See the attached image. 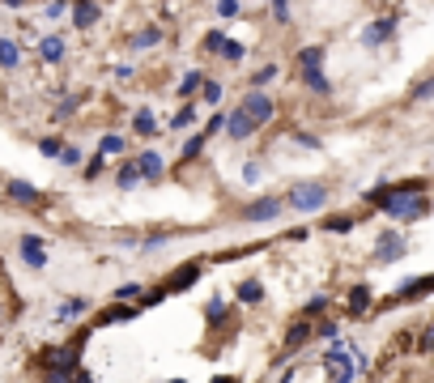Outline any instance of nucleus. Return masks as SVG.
Here are the masks:
<instances>
[{
  "label": "nucleus",
  "instance_id": "15",
  "mask_svg": "<svg viewBox=\"0 0 434 383\" xmlns=\"http://www.w3.org/2000/svg\"><path fill=\"white\" fill-rule=\"evenodd\" d=\"M120 319H132V307H106L102 315H94V323H120ZM90 323V328H94Z\"/></svg>",
  "mask_w": 434,
  "mask_h": 383
},
{
  "label": "nucleus",
  "instance_id": "8",
  "mask_svg": "<svg viewBox=\"0 0 434 383\" xmlns=\"http://www.w3.org/2000/svg\"><path fill=\"white\" fill-rule=\"evenodd\" d=\"M22 256H26L30 268H43V264H47V251H43V243H38L34 235H22Z\"/></svg>",
  "mask_w": 434,
  "mask_h": 383
},
{
  "label": "nucleus",
  "instance_id": "16",
  "mask_svg": "<svg viewBox=\"0 0 434 383\" xmlns=\"http://www.w3.org/2000/svg\"><path fill=\"white\" fill-rule=\"evenodd\" d=\"M366 307H370V290H366V286H354V290H349V311L362 315Z\"/></svg>",
  "mask_w": 434,
  "mask_h": 383
},
{
  "label": "nucleus",
  "instance_id": "17",
  "mask_svg": "<svg viewBox=\"0 0 434 383\" xmlns=\"http://www.w3.org/2000/svg\"><path fill=\"white\" fill-rule=\"evenodd\" d=\"M298 81H302V85H311L315 94H328V81H323V73H319V69H307V73H298Z\"/></svg>",
  "mask_w": 434,
  "mask_h": 383
},
{
  "label": "nucleus",
  "instance_id": "43",
  "mask_svg": "<svg viewBox=\"0 0 434 383\" xmlns=\"http://www.w3.org/2000/svg\"><path fill=\"white\" fill-rule=\"evenodd\" d=\"M9 5H26V0H9Z\"/></svg>",
  "mask_w": 434,
  "mask_h": 383
},
{
  "label": "nucleus",
  "instance_id": "34",
  "mask_svg": "<svg viewBox=\"0 0 434 383\" xmlns=\"http://www.w3.org/2000/svg\"><path fill=\"white\" fill-rule=\"evenodd\" d=\"M136 294H141V286H132V281H128V286H120V290H115V298H120V302H128V298H136Z\"/></svg>",
  "mask_w": 434,
  "mask_h": 383
},
{
  "label": "nucleus",
  "instance_id": "39",
  "mask_svg": "<svg viewBox=\"0 0 434 383\" xmlns=\"http://www.w3.org/2000/svg\"><path fill=\"white\" fill-rule=\"evenodd\" d=\"M243 179H247V183L260 179V162H247V167H243Z\"/></svg>",
  "mask_w": 434,
  "mask_h": 383
},
{
  "label": "nucleus",
  "instance_id": "35",
  "mask_svg": "<svg viewBox=\"0 0 434 383\" xmlns=\"http://www.w3.org/2000/svg\"><path fill=\"white\" fill-rule=\"evenodd\" d=\"M273 77H277V69H273V64H264V69H260L251 81H255V85H264V81H273Z\"/></svg>",
  "mask_w": 434,
  "mask_h": 383
},
{
  "label": "nucleus",
  "instance_id": "25",
  "mask_svg": "<svg viewBox=\"0 0 434 383\" xmlns=\"http://www.w3.org/2000/svg\"><path fill=\"white\" fill-rule=\"evenodd\" d=\"M222 56H226V60H243V43L226 39V43H222Z\"/></svg>",
  "mask_w": 434,
  "mask_h": 383
},
{
  "label": "nucleus",
  "instance_id": "6",
  "mask_svg": "<svg viewBox=\"0 0 434 383\" xmlns=\"http://www.w3.org/2000/svg\"><path fill=\"white\" fill-rule=\"evenodd\" d=\"M400 251H405L400 235H396V230H384V239H379V247H374V260H379V264H388V260H396Z\"/></svg>",
  "mask_w": 434,
  "mask_h": 383
},
{
  "label": "nucleus",
  "instance_id": "19",
  "mask_svg": "<svg viewBox=\"0 0 434 383\" xmlns=\"http://www.w3.org/2000/svg\"><path fill=\"white\" fill-rule=\"evenodd\" d=\"M298 64H302V73H307V69H319V64H323V51H319V47H302V51H298Z\"/></svg>",
  "mask_w": 434,
  "mask_h": 383
},
{
  "label": "nucleus",
  "instance_id": "21",
  "mask_svg": "<svg viewBox=\"0 0 434 383\" xmlns=\"http://www.w3.org/2000/svg\"><path fill=\"white\" fill-rule=\"evenodd\" d=\"M132 128H136L141 137H158V124H153V116H149V111H136V120H132Z\"/></svg>",
  "mask_w": 434,
  "mask_h": 383
},
{
  "label": "nucleus",
  "instance_id": "12",
  "mask_svg": "<svg viewBox=\"0 0 434 383\" xmlns=\"http://www.w3.org/2000/svg\"><path fill=\"white\" fill-rule=\"evenodd\" d=\"M38 51H43V60H47V64H60V60H64V39L51 34V39H43V43H38Z\"/></svg>",
  "mask_w": 434,
  "mask_h": 383
},
{
  "label": "nucleus",
  "instance_id": "26",
  "mask_svg": "<svg viewBox=\"0 0 434 383\" xmlns=\"http://www.w3.org/2000/svg\"><path fill=\"white\" fill-rule=\"evenodd\" d=\"M200 90H204V102H209V106H213V102H222V85H217V81H204Z\"/></svg>",
  "mask_w": 434,
  "mask_h": 383
},
{
  "label": "nucleus",
  "instance_id": "2",
  "mask_svg": "<svg viewBox=\"0 0 434 383\" xmlns=\"http://www.w3.org/2000/svg\"><path fill=\"white\" fill-rule=\"evenodd\" d=\"M290 204L294 209H323V204H328V188H323V183H298L290 192Z\"/></svg>",
  "mask_w": 434,
  "mask_h": 383
},
{
  "label": "nucleus",
  "instance_id": "30",
  "mask_svg": "<svg viewBox=\"0 0 434 383\" xmlns=\"http://www.w3.org/2000/svg\"><path fill=\"white\" fill-rule=\"evenodd\" d=\"M222 43H226V34H222V30H213V34H204V47H209V51H222Z\"/></svg>",
  "mask_w": 434,
  "mask_h": 383
},
{
  "label": "nucleus",
  "instance_id": "9",
  "mask_svg": "<svg viewBox=\"0 0 434 383\" xmlns=\"http://www.w3.org/2000/svg\"><path fill=\"white\" fill-rule=\"evenodd\" d=\"M94 22H98V5H94V0H77V5H73V26L90 30Z\"/></svg>",
  "mask_w": 434,
  "mask_h": 383
},
{
  "label": "nucleus",
  "instance_id": "29",
  "mask_svg": "<svg viewBox=\"0 0 434 383\" xmlns=\"http://www.w3.org/2000/svg\"><path fill=\"white\" fill-rule=\"evenodd\" d=\"M43 383H73V370H47Z\"/></svg>",
  "mask_w": 434,
  "mask_h": 383
},
{
  "label": "nucleus",
  "instance_id": "33",
  "mask_svg": "<svg viewBox=\"0 0 434 383\" xmlns=\"http://www.w3.org/2000/svg\"><path fill=\"white\" fill-rule=\"evenodd\" d=\"M217 13H222V18H234V13H239V0H217Z\"/></svg>",
  "mask_w": 434,
  "mask_h": 383
},
{
  "label": "nucleus",
  "instance_id": "3",
  "mask_svg": "<svg viewBox=\"0 0 434 383\" xmlns=\"http://www.w3.org/2000/svg\"><path fill=\"white\" fill-rule=\"evenodd\" d=\"M196 277H200V264L192 260V264H183V268H175V272H171V277H167V281H162L158 290H162V294H175V290H183V286H192Z\"/></svg>",
  "mask_w": 434,
  "mask_h": 383
},
{
  "label": "nucleus",
  "instance_id": "42",
  "mask_svg": "<svg viewBox=\"0 0 434 383\" xmlns=\"http://www.w3.org/2000/svg\"><path fill=\"white\" fill-rule=\"evenodd\" d=\"M286 5H290V0H273V18H277V22H286V18H290V13H286Z\"/></svg>",
  "mask_w": 434,
  "mask_h": 383
},
{
  "label": "nucleus",
  "instance_id": "38",
  "mask_svg": "<svg viewBox=\"0 0 434 383\" xmlns=\"http://www.w3.org/2000/svg\"><path fill=\"white\" fill-rule=\"evenodd\" d=\"M200 149H204V137H192V141H188V149H183V158H196Z\"/></svg>",
  "mask_w": 434,
  "mask_h": 383
},
{
  "label": "nucleus",
  "instance_id": "36",
  "mask_svg": "<svg viewBox=\"0 0 434 383\" xmlns=\"http://www.w3.org/2000/svg\"><path fill=\"white\" fill-rule=\"evenodd\" d=\"M106 167H102V158H94V162H85V179H98Z\"/></svg>",
  "mask_w": 434,
  "mask_h": 383
},
{
  "label": "nucleus",
  "instance_id": "28",
  "mask_svg": "<svg viewBox=\"0 0 434 383\" xmlns=\"http://www.w3.org/2000/svg\"><path fill=\"white\" fill-rule=\"evenodd\" d=\"M323 307H328V298H323V294H319V298H311V302L302 307V319H311V315H319Z\"/></svg>",
  "mask_w": 434,
  "mask_h": 383
},
{
  "label": "nucleus",
  "instance_id": "11",
  "mask_svg": "<svg viewBox=\"0 0 434 383\" xmlns=\"http://www.w3.org/2000/svg\"><path fill=\"white\" fill-rule=\"evenodd\" d=\"M136 171H141L145 179H162V153H153V149L141 153V158H136Z\"/></svg>",
  "mask_w": 434,
  "mask_h": 383
},
{
  "label": "nucleus",
  "instance_id": "24",
  "mask_svg": "<svg viewBox=\"0 0 434 383\" xmlns=\"http://www.w3.org/2000/svg\"><path fill=\"white\" fill-rule=\"evenodd\" d=\"M153 43H162V30H141V34H132V47H153Z\"/></svg>",
  "mask_w": 434,
  "mask_h": 383
},
{
  "label": "nucleus",
  "instance_id": "7",
  "mask_svg": "<svg viewBox=\"0 0 434 383\" xmlns=\"http://www.w3.org/2000/svg\"><path fill=\"white\" fill-rule=\"evenodd\" d=\"M311 337H315V323H311V319H298L290 333H286V349H298V345H307Z\"/></svg>",
  "mask_w": 434,
  "mask_h": 383
},
{
  "label": "nucleus",
  "instance_id": "13",
  "mask_svg": "<svg viewBox=\"0 0 434 383\" xmlns=\"http://www.w3.org/2000/svg\"><path fill=\"white\" fill-rule=\"evenodd\" d=\"M18 60H22V51H18V43H9V39H0V69H18Z\"/></svg>",
  "mask_w": 434,
  "mask_h": 383
},
{
  "label": "nucleus",
  "instance_id": "4",
  "mask_svg": "<svg viewBox=\"0 0 434 383\" xmlns=\"http://www.w3.org/2000/svg\"><path fill=\"white\" fill-rule=\"evenodd\" d=\"M9 196H13L18 204H30V209L43 204V192H38L34 183H26V179H9Z\"/></svg>",
  "mask_w": 434,
  "mask_h": 383
},
{
  "label": "nucleus",
  "instance_id": "32",
  "mask_svg": "<svg viewBox=\"0 0 434 383\" xmlns=\"http://www.w3.org/2000/svg\"><path fill=\"white\" fill-rule=\"evenodd\" d=\"M102 153H124V141L120 137H102Z\"/></svg>",
  "mask_w": 434,
  "mask_h": 383
},
{
  "label": "nucleus",
  "instance_id": "41",
  "mask_svg": "<svg viewBox=\"0 0 434 383\" xmlns=\"http://www.w3.org/2000/svg\"><path fill=\"white\" fill-rule=\"evenodd\" d=\"M430 90H434V81L426 77V81H417V90H413V98H430Z\"/></svg>",
  "mask_w": 434,
  "mask_h": 383
},
{
  "label": "nucleus",
  "instance_id": "10",
  "mask_svg": "<svg viewBox=\"0 0 434 383\" xmlns=\"http://www.w3.org/2000/svg\"><path fill=\"white\" fill-rule=\"evenodd\" d=\"M281 213V200H255L251 209H243L247 222H260V217H277Z\"/></svg>",
  "mask_w": 434,
  "mask_h": 383
},
{
  "label": "nucleus",
  "instance_id": "37",
  "mask_svg": "<svg viewBox=\"0 0 434 383\" xmlns=\"http://www.w3.org/2000/svg\"><path fill=\"white\" fill-rule=\"evenodd\" d=\"M192 120H196V111H192V106H183V111H179V116H175V128H188V124H192Z\"/></svg>",
  "mask_w": 434,
  "mask_h": 383
},
{
  "label": "nucleus",
  "instance_id": "5",
  "mask_svg": "<svg viewBox=\"0 0 434 383\" xmlns=\"http://www.w3.org/2000/svg\"><path fill=\"white\" fill-rule=\"evenodd\" d=\"M222 128H226V132H230L234 141H247V137L255 132V124H251V120H247V116L239 111V106H234V111H230V116L222 120Z\"/></svg>",
  "mask_w": 434,
  "mask_h": 383
},
{
  "label": "nucleus",
  "instance_id": "31",
  "mask_svg": "<svg viewBox=\"0 0 434 383\" xmlns=\"http://www.w3.org/2000/svg\"><path fill=\"white\" fill-rule=\"evenodd\" d=\"M38 149H43L47 158H56V153H60V141H56V137H43V141H38Z\"/></svg>",
  "mask_w": 434,
  "mask_h": 383
},
{
  "label": "nucleus",
  "instance_id": "14",
  "mask_svg": "<svg viewBox=\"0 0 434 383\" xmlns=\"http://www.w3.org/2000/svg\"><path fill=\"white\" fill-rule=\"evenodd\" d=\"M392 30H396V18H384V22H379V26H370V30H366L362 39H366V43H384V39H388Z\"/></svg>",
  "mask_w": 434,
  "mask_h": 383
},
{
  "label": "nucleus",
  "instance_id": "27",
  "mask_svg": "<svg viewBox=\"0 0 434 383\" xmlns=\"http://www.w3.org/2000/svg\"><path fill=\"white\" fill-rule=\"evenodd\" d=\"M60 162H64V167H77V162H81V153L73 149V145H60V153H56Z\"/></svg>",
  "mask_w": 434,
  "mask_h": 383
},
{
  "label": "nucleus",
  "instance_id": "18",
  "mask_svg": "<svg viewBox=\"0 0 434 383\" xmlns=\"http://www.w3.org/2000/svg\"><path fill=\"white\" fill-rule=\"evenodd\" d=\"M136 179H141V171H136V162H124V167L115 171V183H120V188H136Z\"/></svg>",
  "mask_w": 434,
  "mask_h": 383
},
{
  "label": "nucleus",
  "instance_id": "1",
  "mask_svg": "<svg viewBox=\"0 0 434 383\" xmlns=\"http://www.w3.org/2000/svg\"><path fill=\"white\" fill-rule=\"evenodd\" d=\"M239 111L260 128V124H268V120H273V98H268V94H260V90H251L247 98H243V106H239Z\"/></svg>",
  "mask_w": 434,
  "mask_h": 383
},
{
  "label": "nucleus",
  "instance_id": "23",
  "mask_svg": "<svg viewBox=\"0 0 434 383\" xmlns=\"http://www.w3.org/2000/svg\"><path fill=\"white\" fill-rule=\"evenodd\" d=\"M239 298H243V302H260V298H264L260 281H243V286H239Z\"/></svg>",
  "mask_w": 434,
  "mask_h": 383
},
{
  "label": "nucleus",
  "instance_id": "22",
  "mask_svg": "<svg viewBox=\"0 0 434 383\" xmlns=\"http://www.w3.org/2000/svg\"><path fill=\"white\" fill-rule=\"evenodd\" d=\"M354 226V217L349 213H337V217H328V222H323V230H337V235H345Z\"/></svg>",
  "mask_w": 434,
  "mask_h": 383
},
{
  "label": "nucleus",
  "instance_id": "20",
  "mask_svg": "<svg viewBox=\"0 0 434 383\" xmlns=\"http://www.w3.org/2000/svg\"><path fill=\"white\" fill-rule=\"evenodd\" d=\"M200 85H204V73H200V69H196V73H188V77H183V81H179V94H183V98H192V94H196V90H200Z\"/></svg>",
  "mask_w": 434,
  "mask_h": 383
},
{
  "label": "nucleus",
  "instance_id": "40",
  "mask_svg": "<svg viewBox=\"0 0 434 383\" xmlns=\"http://www.w3.org/2000/svg\"><path fill=\"white\" fill-rule=\"evenodd\" d=\"M69 9V0H51V5H47V18H60Z\"/></svg>",
  "mask_w": 434,
  "mask_h": 383
}]
</instances>
